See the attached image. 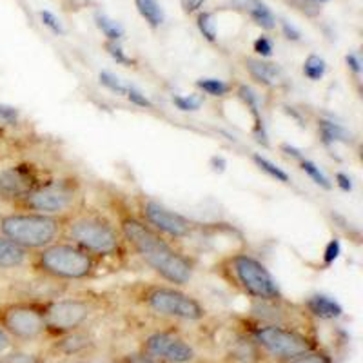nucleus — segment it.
Masks as SVG:
<instances>
[{
    "label": "nucleus",
    "mask_w": 363,
    "mask_h": 363,
    "mask_svg": "<svg viewBox=\"0 0 363 363\" xmlns=\"http://www.w3.org/2000/svg\"><path fill=\"white\" fill-rule=\"evenodd\" d=\"M118 229L128 247L135 252L149 269H153L162 280L177 287L187 285L193 280L194 260L182 251L173 240L155 231L140 216L124 206H115Z\"/></svg>",
    "instance_id": "obj_1"
},
{
    "label": "nucleus",
    "mask_w": 363,
    "mask_h": 363,
    "mask_svg": "<svg viewBox=\"0 0 363 363\" xmlns=\"http://www.w3.org/2000/svg\"><path fill=\"white\" fill-rule=\"evenodd\" d=\"M62 238L73 242L100 260H124L128 244L111 216L84 203L64 222Z\"/></svg>",
    "instance_id": "obj_2"
},
{
    "label": "nucleus",
    "mask_w": 363,
    "mask_h": 363,
    "mask_svg": "<svg viewBox=\"0 0 363 363\" xmlns=\"http://www.w3.org/2000/svg\"><path fill=\"white\" fill-rule=\"evenodd\" d=\"M102 265L104 260L64 238L35 251L29 262V267L38 278L58 284L91 280L99 274Z\"/></svg>",
    "instance_id": "obj_3"
},
{
    "label": "nucleus",
    "mask_w": 363,
    "mask_h": 363,
    "mask_svg": "<svg viewBox=\"0 0 363 363\" xmlns=\"http://www.w3.org/2000/svg\"><path fill=\"white\" fill-rule=\"evenodd\" d=\"M215 272L229 287L251 300H278L284 296L267 265L244 249L220 256Z\"/></svg>",
    "instance_id": "obj_4"
},
{
    "label": "nucleus",
    "mask_w": 363,
    "mask_h": 363,
    "mask_svg": "<svg viewBox=\"0 0 363 363\" xmlns=\"http://www.w3.org/2000/svg\"><path fill=\"white\" fill-rule=\"evenodd\" d=\"M64 222L66 216L38 215L15 209L13 213L0 215V236H6L15 244L35 252L62 238Z\"/></svg>",
    "instance_id": "obj_5"
},
{
    "label": "nucleus",
    "mask_w": 363,
    "mask_h": 363,
    "mask_svg": "<svg viewBox=\"0 0 363 363\" xmlns=\"http://www.w3.org/2000/svg\"><path fill=\"white\" fill-rule=\"evenodd\" d=\"M84 206L82 182L74 177L50 178L42 186L26 194L21 202L15 203L17 211H29L38 215L67 216Z\"/></svg>",
    "instance_id": "obj_6"
},
{
    "label": "nucleus",
    "mask_w": 363,
    "mask_h": 363,
    "mask_svg": "<svg viewBox=\"0 0 363 363\" xmlns=\"http://www.w3.org/2000/svg\"><path fill=\"white\" fill-rule=\"evenodd\" d=\"M136 298L142 306L160 316L200 322L207 314L206 307L196 298L178 289L177 285L142 284L136 289Z\"/></svg>",
    "instance_id": "obj_7"
},
{
    "label": "nucleus",
    "mask_w": 363,
    "mask_h": 363,
    "mask_svg": "<svg viewBox=\"0 0 363 363\" xmlns=\"http://www.w3.org/2000/svg\"><path fill=\"white\" fill-rule=\"evenodd\" d=\"M0 327L11 336V340L33 342L45 333L44 301H2L0 303Z\"/></svg>",
    "instance_id": "obj_8"
},
{
    "label": "nucleus",
    "mask_w": 363,
    "mask_h": 363,
    "mask_svg": "<svg viewBox=\"0 0 363 363\" xmlns=\"http://www.w3.org/2000/svg\"><path fill=\"white\" fill-rule=\"evenodd\" d=\"M136 215L140 216L147 225L153 227L155 231L167 236L173 242L193 238L199 233V223L180 213L167 209L164 203L149 199V196L136 199Z\"/></svg>",
    "instance_id": "obj_9"
},
{
    "label": "nucleus",
    "mask_w": 363,
    "mask_h": 363,
    "mask_svg": "<svg viewBox=\"0 0 363 363\" xmlns=\"http://www.w3.org/2000/svg\"><path fill=\"white\" fill-rule=\"evenodd\" d=\"M251 338L264 351L284 359V362L314 349V343L300 330L281 325H271V323L256 322V325L251 327Z\"/></svg>",
    "instance_id": "obj_10"
},
{
    "label": "nucleus",
    "mask_w": 363,
    "mask_h": 363,
    "mask_svg": "<svg viewBox=\"0 0 363 363\" xmlns=\"http://www.w3.org/2000/svg\"><path fill=\"white\" fill-rule=\"evenodd\" d=\"M93 313L86 298H57L44 301L45 330L53 335H67L79 329Z\"/></svg>",
    "instance_id": "obj_11"
},
{
    "label": "nucleus",
    "mask_w": 363,
    "mask_h": 363,
    "mask_svg": "<svg viewBox=\"0 0 363 363\" xmlns=\"http://www.w3.org/2000/svg\"><path fill=\"white\" fill-rule=\"evenodd\" d=\"M50 178L42 177L40 169L29 162H15L0 169V200L15 206Z\"/></svg>",
    "instance_id": "obj_12"
},
{
    "label": "nucleus",
    "mask_w": 363,
    "mask_h": 363,
    "mask_svg": "<svg viewBox=\"0 0 363 363\" xmlns=\"http://www.w3.org/2000/svg\"><path fill=\"white\" fill-rule=\"evenodd\" d=\"M145 352L167 363H189L194 359V349L187 342L169 333H155L145 340Z\"/></svg>",
    "instance_id": "obj_13"
},
{
    "label": "nucleus",
    "mask_w": 363,
    "mask_h": 363,
    "mask_svg": "<svg viewBox=\"0 0 363 363\" xmlns=\"http://www.w3.org/2000/svg\"><path fill=\"white\" fill-rule=\"evenodd\" d=\"M244 67L245 71H247L249 77H251L258 86L265 87V89H280V87H284L285 84H287L284 69H281L278 64L269 62L265 58H245Z\"/></svg>",
    "instance_id": "obj_14"
},
{
    "label": "nucleus",
    "mask_w": 363,
    "mask_h": 363,
    "mask_svg": "<svg viewBox=\"0 0 363 363\" xmlns=\"http://www.w3.org/2000/svg\"><path fill=\"white\" fill-rule=\"evenodd\" d=\"M235 95L238 96V100L244 104L245 108L251 111L252 120H255V128H252V133H255L256 140L260 142V144L267 145V131H265L264 125V118H262V109H260V96L252 89L251 86L247 84H238L235 89Z\"/></svg>",
    "instance_id": "obj_15"
},
{
    "label": "nucleus",
    "mask_w": 363,
    "mask_h": 363,
    "mask_svg": "<svg viewBox=\"0 0 363 363\" xmlns=\"http://www.w3.org/2000/svg\"><path fill=\"white\" fill-rule=\"evenodd\" d=\"M31 255L33 252L15 244L13 240L0 236V272L18 271V269L29 267Z\"/></svg>",
    "instance_id": "obj_16"
},
{
    "label": "nucleus",
    "mask_w": 363,
    "mask_h": 363,
    "mask_svg": "<svg viewBox=\"0 0 363 363\" xmlns=\"http://www.w3.org/2000/svg\"><path fill=\"white\" fill-rule=\"evenodd\" d=\"M307 313L314 318H320V320H336L343 314L342 306H340L338 301L333 300L327 294H313L306 300L303 303Z\"/></svg>",
    "instance_id": "obj_17"
},
{
    "label": "nucleus",
    "mask_w": 363,
    "mask_h": 363,
    "mask_svg": "<svg viewBox=\"0 0 363 363\" xmlns=\"http://www.w3.org/2000/svg\"><path fill=\"white\" fill-rule=\"evenodd\" d=\"M318 135H320V138H322V142L325 145L354 144V135H352L345 125L338 124V122H335V120H329V118L318 120Z\"/></svg>",
    "instance_id": "obj_18"
},
{
    "label": "nucleus",
    "mask_w": 363,
    "mask_h": 363,
    "mask_svg": "<svg viewBox=\"0 0 363 363\" xmlns=\"http://www.w3.org/2000/svg\"><path fill=\"white\" fill-rule=\"evenodd\" d=\"M245 8H247V11H249V15H251L252 21L260 26L262 29H267V31H271V29L277 28V17L272 15L271 9H269L267 6L262 2V0H247Z\"/></svg>",
    "instance_id": "obj_19"
},
{
    "label": "nucleus",
    "mask_w": 363,
    "mask_h": 363,
    "mask_svg": "<svg viewBox=\"0 0 363 363\" xmlns=\"http://www.w3.org/2000/svg\"><path fill=\"white\" fill-rule=\"evenodd\" d=\"M136 9L142 15V18H145L151 28H160L165 21V13L162 9L160 2L158 0H135Z\"/></svg>",
    "instance_id": "obj_20"
},
{
    "label": "nucleus",
    "mask_w": 363,
    "mask_h": 363,
    "mask_svg": "<svg viewBox=\"0 0 363 363\" xmlns=\"http://www.w3.org/2000/svg\"><path fill=\"white\" fill-rule=\"evenodd\" d=\"M194 86H196V89L202 91L203 95H209L213 99H222L233 91L231 84L220 79H199L194 82Z\"/></svg>",
    "instance_id": "obj_21"
},
{
    "label": "nucleus",
    "mask_w": 363,
    "mask_h": 363,
    "mask_svg": "<svg viewBox=\"0 0 363 363\" xmlns=\"http://www.w3.org/2000/svg\"><path fill=\"white\" fill-rule=\"evenodd\" d=\"M252 162H255L258 169L264 171L265 174H269V177L274 178L277 182H281V184H289V182H291L289 173H285L281 167H278V165L274 164V162L269 160V158L262 157L260 153L252 155Z\"/></svg>",
    "instance_id": "obj_22"
},
{
    "label": "nucleus",
    "mask_w": 363,
    "mask_h": 363,
    "mask_svg": "<svg viewBox=\"0 0 363 363\" xmlns=\"http://www.w3.org/2000/svg\"><path fill=\"white\" fill-rule=\"evenodd\" d=\"M301 71H303V74L311 82H320L327 73V62L322 57H318V55H309L306 58V62H303Z\"/></svg>",
    "instance_id": "obj_23"
},
{
    "label": "nucleus",
    "mask_w": 363,
    "mask_h": 363,
    "mask_svg": "<svg viewBox=\"0 0 363 363\" xmlns=\"http://www.w3.org/2000/svg\"><path fill=\"white\" fill-rule=\"evenodd\" d=\"M298 164H300V169L303 171V173H306L307 177H309L311 180H313L314 184H316L318 187H322V189H325V191L333 189V182H330L329 178L325 177V173H323V171L320 169V167H318V165L314 164L313 160L301 158V160L298 162Z\"/></svg>",
    "instance_id": "obj_24"
},
{
    "label": "nucleus",
    "mask_w": 363,
    "mask_h": 363,
    "mask_svg": "<svg viewBox=\"0 0 363 363\" xmlns=\"http://www.w3.org/2000/svg\"><path fill=\"white\" fill-rule=\"evenodd\" d=\"M96 26H99V29L102 31L104 35H106V38L111 42H120L122 40V37H124V28L118 24V22L111 21L109 17H106V15H102V13H96Z\"/></svg>",
    "instance_id": "obj_25"
},
{
    "label": "nucleus",
    "mask_w": 363,
    "mask_h": 363,
    "mask_svg": "<svg viewBox=\"0 0 363 363\" xmlns=\"http://www.w3.org/2000/svg\"><path fill=\"white\" fill-rule=\"evenodd\" d=\"M99 82L102 84L106 89H109L111 93L120 96H125V93H128L129 89V84H125L124 80H120L115 73H111V71H100Z\"/></svg>",
    "instance_id": "obj_26"
},
{
    "label": "nucleus",
    "mask_w": 363,
    "mask_h": 363,
    "mask_svg": "<svg viewBox=\"0 0 363 363\" xmlns=\"http://www.w3.org/2000/svg\"><path fill=\"white\" fill-rule=\"evenodd\" d=\"M87 345H89V338L80 335V333H74V330H73V335L66 336V338L60 340V343H58L60 351H64L66 354H74V352L86 349Z\"/></svg>",
    "instance_id": "obj_27"
},
{
    "label": "nucleus",
    "mask_w": 363,
    "mask_h": 363,
    "mask_svg": "<svg viewBox=\"0 0 363 363\" xmlns=\"http://www.w3.org/2000/svg\"><path fill=\"white\" fill-rule=\"evenodd\" d=\"M173 104L174 108L180 109L184 113H193L199 111L203 104V96L200 95H173Z\"/></svg>",
    "instance_id": "obj_28"
},
{
    "label": "nucleus",
    "mask_w": 363,
    "mask_h": 363,
    "mask_svg": "<svg viewBox=\"0 0 363 363\" xmlns=\"http://www.w3.org/2000/svg\"><path fill=\"white\" fill-rule=\"evenodd\" d=\"M196 24H199L200 33H202L207 40L216 42L218 33H216V18L213 13H200Z\"/></svg>",
    "instance_id": "obj_29"
},
{
    "label": "nucleus",
    "mask_w": 363,
    "mask_h": 363,
    "mask_svg": "<svg viewBox=\"0 0 363 363\" xmlns=\"http://www.w3.org/2000/svg\"><path fill=\"white\" fill-rule=\"evenodd\" d=\"M285 4L291 6V8L296 9V11H300L301 15H306L309 18H316L322 13L320 4L314 2V0H285Z\"/></svg>",
    "instance_id": "obj_30"
},
{
    "label": "nucleus",
    "mask_w": 363,
    "mask_h": 363,
    "mask_svg": "<svg viewBox=\"0 0 363 363\" xmlns=\"http://www.w3.org/2000/svg\"><path fill=\"white\" fill-rule=\"evenodd\" d=\"M285 363H333V359L327 354H323V352H316L314 349H311V351L301 352V354L294 356V358L285 359Z\"/></svg>",
    "instance_id": "obj_31"
},
{
    "label": "nucleus",
    "mask_w": 363,
    "mask_h": 363,
    "mask_svg": "<svg viewBox=\"0 0 363 363\" xmlns=\"http://www.w3.org/2000/svg\"><path fill=\"white\" fill-rule=\"evenodd\" d=\"M340 255H342V242H340V238H330L329 242H327L325 249H323V265H325V267H330V265L338 260Z\"/></svg>",
    "instance_id": "obj_32"
},
{
    "label": "nucleus",
    "mask_w": 363,
    "mask_h": 363,
    "mask_svg": "<svg viewBox=\"0 0 363 363\" xmlns=\"http://www.w3.org/2000/svg\"><path fill=\"white\" fill-rule=\"evenodd\" d=\"M104 48H106L108 55L113 58V60H115L116 64H122V66H133V60L128 57V55H125V51L122 50L120 42L108 40L106 44H104Z\"/></svg>",
    "instance_id": "obj_33"
},
{
    "label": "nucleus",
    "mask_w": 363,
    "mask_h": 363,
    "mask_svg": "<svg viewBox=\"0 0 363 363\" xmlns=\"http://www.w3.org/2000/svg\"><path fill=\"white\" fill-rule=\"evenodd\" d=\"M125 99H128L133 106H136V108L153 109V102H151V100L145 96L144 91H140L138 87L131 86V84H129V89H128V93H125Z\"/></svg>",
    "instance_id": "obj_34"
},
{
    "label": "nucleus",
    "mask_w": 363,
    "mask_h": 363,
    "mask_svg": "<svg viewBox=\"0 0 363 363\" xmlns=\"http://www.w3.org/2000/svg\"><path fill=\"white\" fill-rule=\"evenodd\" d=\"M38 17H40L42 24H44L45 28H50L55 35H64V33H66V29H64L62 22L58 21V17H57V15H55V13L48 11V9H42V11L38 13Z\"/></svg>",
    "instance_id": "obj_35"
},
{
    "label": "nucleus",
    "mask_w": 363,
    "mask_h": 363,
    "mask_svg": "<svg viewBox=\"0 0 363 363\" xmlns=\"http://www.w3.org/2000/svg\"><path fill=\"white\" fill-rule=\"evenodd\" d=\"M21 120V113L17 108L0 104V124L2 125H17Z\"/></svg>",
    "instance_id": "obj_36"
},
{
    "label": "nucleus",
    "mask_w": 363,
    "mask_h": 363,
    "mask_svg": "<svg viewBox=\"0 0 363 363\" xmlns=\"http://www.w3.org/2000/svg\"><path fill=\"white\" fill-rule=\"evenodd\" d=\"M252 50H255V53L258 55V58H271L272 57V42L269 40L267 37H258L255 40V44H252Z\"/></svg>",
    "instance_id": "obj_37"
},
{
    "label": "nucleus",
    "mask_w": 363,
    "mask_h": 363,
    "mask_svg": "<svg viewBox=\"0 0 363 363\" xmlns=\"http://www.w3.org/2000/svg\"><path fill=\"white\" fill-rule=\"evenodd\" d=\"M2 362L4 363H42L37 356L24 354V352H13V354L6 356Z\"/></svg>",
    "instance_id": "obj_38"
},
{
    "label": "nucleus",
    "mask_w": 363,
    "mask_h": 363,
    "mask_svg": "<svg viewBox=\"0 0 363 363\" xmlns=\"http://www.w3.org/2000/svg\"><path fill=\"white\" fill-rule=\"evenodd\" d=\"M125 363H164L162 359L155 358L149 352H140V354H129L125 356Z\"/></svg>",
    "instance_id": "obj_39"
},
{
    "label": "nucleus",
    "mask_w": 363,
    "mask_h": 363,
    "mask_svg": "<svg viewBox=\"0 0 363 363\" xmlns=\"http://www.w3.org/2000/svg\"><path fill=\"white\" fill-rule=\"evenodd\" d=\"M335 184L340 187V189L343 191V193H351V191L354 189L351 177H349L347 173H336L335 174Z\"/></svg>",
    "instance_id": "obj_40"
},
{
    "label": "nucleus",
    "mask_w": 363,
    "mask_h": 363,
    "mask_svg": "<svg viewBox=\"0 0 363 363\" xmlns=\"http://www.w3.org/2000/svg\"><path fill=\"white\" fill-rule=\"evenodd\" d=\"M345 64L349 67V71H352V74H356V77L362 74V60H359V57L356 53L345 55Z\"/></svg>",
    "instance_id": "obj_41"
},
{
    "label": "nucleus",
    "mask_w": 363,
    "mask_h": 363,
    "mask_svg": "<svg viewBox=\"0 0 363 363\" xmlns=\"http://www.w3.org/2000/svg\"><path fill=\"white\" fill-rule=\"evenodd\" d=\"M281 31H284V37L287 40H293V42H300L301 40V33L298 31L294 26H291L287 21H281Z\"/></svg>",
    "instance_id": "obj_42"
},
{
    "label": "nucleus",
    "mask_w": 363,
    "mask_h": 363,
    "mask_svg": "<svg viewBox=\"0 0 363 363\" xmlns=\"http://www.w3.org/2000/svg\"><path fill=\"white\" fill-rule=\"evenodd\" d=\"M203 2H206V0H180L182 9H184V13H187V15L199 11V9L203 6Z\"/></svg>",
    "instance_id": "obj_43"
},
{
    "label": "nucleus",
    "mask_w": 363,
    "mask_h": 363,
    "mask_svg": "<svg viewBox=\"0 0 363 363\" xmlns=\"http://www.w3.org/2000/svg\"><path fill=\"white\" fill-rule=\"evenodd\" d=\"M11 347H13L11 336H9L2 327H0V354H6Z\"/></svg>",
    "instance_id": "obj_44"
},
{
    "label": "nucleus",
    "mask_w": 363,
    "mask_h": 363,
    "mask_svg": "<svg viewBox=\"0 0 363 363\" xmlns=\"http://www.w3.org/2000/svg\"><path fill=\"white\" fill-rule=\"evenodd\" d=\"M209 165H211V169L215 171V173H223L227 167V162L225 158L220 157V155H215V157L209 160Z\"/></svg>",
    "instance_id": "obj_45"
},
{
    "label": "nucleus",
    "mask_w": 363,
    "mask_h": 363,
    "mask_svg": "<svg viewBox=\"0 0 363 363\" xmlns=\"http://www.w3.org/2000/svg\"><path fill=\"white\" fill-rule=\"evenodd\" d=\"M281 151H284L285 157H289V158H294V160L300 162L301 158H303V153H301L300 149H296L294 145H289V144H281Z\"/></svg>",
    "instance_id": "obj_46"
},
{
    "label": "nucleus",
    "mask_w": 363,
    "mask_h": 363,
    "mask_svg": "<svg viewBox=\"0 0 363 363\" xmlns=\"http://www.w3.org/2000/svg\"><path fill=\"white\" fill-rule=\"evenodd\" d=\"M314 2H318V4L322 6V4H325V2H330V0H314Z\"/></svg>",
    "instance_id": "obj_47"
},
{
    "label": "nucleus",
    "mask_w": 363,
    "mask_h": 363,
    "mask_svg": "<svg viewBox=\"0 0 363 363\" xmlns=\"http://www.w3.org/2000/svg\"><path fill=\"white\" fill-rule=\"evenodd\" d=\"M0 363H4V362H2V359H0Z\"/></svg>",
    "instance_id": "obj_48"
},
{
    "label": "nucleus",
    "mask_w": 363,
    "mask_h": 363,
    "mask_svg": "<svg viewBox=\"0 0 363 363\" xmlns=\"http://www.w3.org/2000/svg\"><path fill=\"white\" fill-rule=\"evenodd\" d=\"M0 284H2V281H0Z\"/></svg>",
    "instance_id": "obj_49"
}]
</instances>
